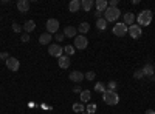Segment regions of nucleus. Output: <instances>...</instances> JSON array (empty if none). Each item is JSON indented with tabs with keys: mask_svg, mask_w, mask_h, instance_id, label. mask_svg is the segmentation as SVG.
<instances>
[{
	"mask_svg": "<svg viewBox=\"0 0 155 114\" xmlns=\"http://www.w3.org/2000/svg\"><path fill=\"white\" fill-rule=\"evenodd\" d=\"M120 16H121V11L118 9V8H107L106 11H104V19L107 20V22H116L120 19Z\"/></svg>",
	"mask_w": 155,
	"mask_h": 114,
	"instance_id": "nucleus-3",
	"label": "nucleus"
},
{
	"mask_svg": "<svg viewBox=\"0 0 155 114\" xmlns=\"http://www.w3.org/2000/svg\"><path fill=\"white\" fill-rule=\"evenodd\" d=\"M137 22L140 26H149L150 22H152V11L150 9H144V11H141L138 17H137Z\"/></svg>",
	"mask_w": 155,
	"mask_h": 114,
	"instance_id": "nucleus-1",
	"label": "nucleus"
},
{
	"mask_svg": "<svg viewBox=\"0 0 155 114\" xmlns=\"http://www.w3.org/2000/svg\"><path fill=\"white\" fill-rule=\"evenodd\" d=\"M113 34L116 37H124L127 34V26L123 23V22H118V23H115V26H113Z\"/></svg>",
	"mask_w": 155,
	"mask_h": 114,
	"instance_id": "nucleus-7",
	"label": "nucleus"
},
{
	"mask_svg": "<svg viewBox=\"0 0 155 114\" xmlns=\"http://www.w3.org/2000/svg\"><path fill=\"white\" fill-rule=\"evenodd\" d=\"M0 59L6 62V60L9 59V54H8V53H0Z\"/></svg>",
	"mask_w": 155,
	"mask_h": 114,
	"instance_id": "nucleus-33",
	"label": "nucleus"
},
{
	"mask_svg": "<svg viewBox=\"0 0 155 114\" xmlns=\"http://www.w3.org/2000/svg\"><path fill=\"white\" fill-rule=\"evenodd\" d=\"M95 6H96V11L104 12V11L109 8V2H107V0H96V2H95Z\"/></svg>",
	"mask_w": 155,
	"mask_h": 114,
	"instance_id": "nucleus-15",
	"label": "nucleus"
},
{
	"mask_svg": "<svg viewBox=\"0 0 155 114\" xmlns=\"http://www.w3.org/2000/svg\"><path fill=\"white\" fill-rule=\"evenodd\" d=\"M134 22H135V16L132 14V12H126V14H124V25H126V26H127V25H129V26H130V25H134Z\"/></svg>",
	"mask_w": 155,
	"mask_h": 114,
	"instance_id": "nucleus-19",
	"label": "nucleus"
},
{
	"mask_svg": "<svg viewBox=\"0 0 155 114\" xmlns=\"http://www.w3.org/2000/svg\"><path fill=\"white\" fill-rule=\"evenodd\" d=\"M88 29H90V25H88L87 22H82V23L79 25V28H78V31H79L82 35H84L85 32H88Z\"/></svg>",
	"mask_w": 155,
	"mask_h": 114,
	"instance_id": "nucleus-22",
	"label": "nucleus"
},
{
	"mask_svg": "<svg viewBox=\"0 0 155 114\" xmlns=\"http://www.w3.org/2000/svg\"><path fill=\"white\" fill-rule=\"evenodd\" d=\"M48 54L51 57H58L59 59L61 56H64V48L61 45H58V43H53V45L48 46Z\"/></svg>",
	"mask_w": 155,
	"mask_h": 114,
	"instance_id": "nucleus-5",
	"label": "nucleus"
},
{
	"mask_svg": "<svg viewBox=\"0 0 155 114\" xmlns=\"http://www.w3.org/2000/svg\"><path fill=\"white\" fill-rule=\"evenodd\" d=\"M102 14H104V12H101V11H96V12H95V16H96V20H98V19H102Z\"/></svg>",
	"mask_w": 155,
	"mask_h": 114,
	"instance_id": "nucleus-35",
	"label": "nucleus"
},
{
	"mask_svg": "<svg viewBox=\"0 0 155 114\" xmlns=\"http://www.w3.org/2000/svg\"><path fill=\"white\" fill-rule=\"evenodd\" d=\"M116 82H109V85H107V88H109V91H116Z\"/></svg>",
	"mask_w": 155,
	"mask_h": 114,
	"instance_id": "nucleus-31",
	"label": "nucleus"
},
{
	"mask_svg": "<svg viewBox=\"0 0 155 114\" xmlns=\"http://www.w3.org/2000/svg\"><path fill=\"white\" fill-rule=\"evenodd\" d=\"M87 45H88V40H87V37H85V35L79 34V35H76V37H74V45H73V46H74L76 49H85Z\"/></svg>",
	"mask_w": 155,
	"mask_h": 114,
	"instance_id": "nucleus-6",
	"label": "nucleus"
},
{
	"mask_svg": "<svg viewBox=\"0 0 155 114\" xmlns=\"http://www.w3.org/2000/svg\"><path fill=\"white\" fill-rule=\"evenodd\" d=\"M93 0H82V2H81V8L84 9V11H90V9H92L93 8Z\"/></svg>",
	"mask_w": 155,
	"mask_h": 114,
	"instance_id": "nucleus-20",
	"label": "nucleus"
},
{
	"mask_svg": "<svg viewBox=\"0 0 155 114\" xmlns=\"http://www.w3.org/2000/svg\"><path fill=\"white\" fill-rule=\"evenodd\" d=\"M73 111H74V112H78V114H81V112H84V111H85V108H84V105H82V103H74V105H73Z\"/></svg>",
	"mask_w": 155,
	"mask_h": 114,
	"instance_id": "nucleus-25",
	"label": "nucleus"
},
{
	"mask_svg": "<svg viewBox=\"0 0 155 114\" xmlns=\"http://www.w3.org/2000/svg\"><path fill=\"white\" fill-rule=\"evenodd\" d=\"M5 63H6V68L11 69V71H17V69L20 68V62H19L16 57H9Z\"/></svg>",
	"mask_w": 155,
	"mask_h": 114,
	"instance_id": "nucleus-9",
	"label": "nucleus"
},
{
	"mask_svg": "<svg viewBox=\"0 0 155 114\" xmlns=\"http://www.w3.org/2000/svg\"><path fill=\"white\" fill-rule=\"evenodd\" d=\"M85 114H87V112H85Z\"/></svg>",
	"mask_w": 155,
	"mask_h": 114,
	"instance_id": "nucleus-40",
	"label": "nucleus"
},
{
	"mask_svg": "<svg viewBox=\"0 0 155 114\" xmlns=\"http://www.w3.org/2000/svg\"><path fill=\"white\" fill-rule=\"evenodd\" d=\"M134 77H135V79H143L144 74H143V71H141V69H138V71L134 72Z\"/></svg>",
	"mask_w": 155,
	"mask_h": 114,
	"instance_id": "nucleus-30",
	"label": "nucleus"
},
{
	"mask_svg": "<svg viewBox=\"0 0 155 114\" xmlns=\"http://www.w3.org/2000/svg\"><path fill=\"white\" fill-rule=\"evenodd\" d=\"M54 39H56L58 42H62L64 39H65V35H64V34H59V32H58V34H54Z\"/></svg>",
	"mask_w": 155,
	"mask_h": 114,
	"instance_id": "nucleus-32",
	"label": "nucleus"
},
{
	"mask_svg": "<svg viewBox=\"0 0 155 114\" xmlns=\"http://www.w3.org/2000/svg\"><path fill=\"white\" fill-rule=\"evenodd\" d=\"M102 100H104L106 105H116L120 102V97H118V94H116L115 91L106 90L104 93H102Z\"/></svg>",
	"mask_w": 155,
	"mask_h": 114,
	"instance_id": "nucleus-2",
	"label": "nucleus"
},
{
	"mask_svg": "<svg viewBox=\"0 0 155 114\" xmlns=\"http://www.w3.org/2000/svg\"><path fill=\"white\" fill-rule=\"evenodd\" d=\"M95 91H96V93H104V91H106V85L102 83V82H98V83L95 85Z\"/></svg>",
	"mask_w": 155,
	"mask_h": 114,
	"instance_id": "nucleus-26",
	"label": "nucleus"
},
{
	"mask_svg": "<svg viewBox=\"0 0 155 114\" xmlns=\"http://www.w3.org/2000/svg\"><path fill=\"white\" fill-rule=\"evenodd\" d=\"M68 9H70V12H78L81 9V2L79 0H71L68 5Z\"/></svg>",
	"mask_w": 155,
	"mask_h": 114,
	"instance_id": "nucleus-18",
	"label": "nucleus"
},
{
	"mask_svg": "<svg viewBox=\"0 0 155 114\" xmlns=\"http://www.w3.org/2000/svg\"><path fill=\"white\" fill-rule=\"evenodd\" d=\"M22 42H30V34L25 32V34L22 35Z\"/></svg>",
	"mask_w": 155,
	"mask_h": 114,
	"instance_id": "nucleus-34",
	"label": "nucleus"
},
{
	"mask_svg": "<svg viewBox=\"0 0 155 114\" xmlns=\"http://www.w3.org/2000/svg\"><path fill=\"white\" fill-rule=\"evenodd\" d=\"M64 35H65V37H73V39H74V37L78 35V29L74 26H67L65 29H64Z\"/></svg>",
	"mask_w": 155,
	"mask_h": 114,
	"instance_id": "nucleus-17",
	"label": "nucleus"
},
{
	"mask_svg": "<svg viewBox=\"0 0 155 114\" xmlns=\"http://www.w3.org/2000/svg\"><path fill=\"white\" fill-rule=\"evenodd\" d=\"M73 91H74V93H82L81 86H74V88H73Z\"/></svg>",
	"mask_w": 155,
	"mask_h": 114,
	"instance_id": "nucleus-36",
	"label": "nucleus"
},
{
	"mask_svg": "<svg viewBox=\"0 0 155 114\" xmlns=\"http://www.w3.org/2000/svg\"><path fill=\"white\" fill-rule=\"evenodd\" d=\"M59 31V20L58 19H48L47 20V32L48 34H58Z\"/></svg>",
	"mask_w": 155,
	"mask_h": 114,
	"instance_id": "nucleus-4",
	"label": "nucleus"
},
{
	"mask_svg": "<svg viewBox=\"0 0 155 114\" xmlns=\"http://www.w3.org/2000/svg\"><path fill=\"white\" fill-rule=\"evenodd\" d=\"M96 28L98 29H106L107 28V20L106 19H98L96 20Z\"/></svg>",
	"mask_w": 155,
	"mask_h": 114,
	"instance_id": "nucleus-23",
	"label": "nucleus"
},
{
	"mask_svg": "<svg viewBox=\"0 0 155 114\" xmlns=\"http://www.w3.org/2000/svg\"><path fill=\"white\" fill-rule=\"evenodd\" d=\"M146 114H155V111H153V109H147Z\"/></svg>",
	"mask_w": 155,
	"mask_h": 114,
	"instance_id": "nucleus-37",
	"label": "nucleus"
},
{
	"mask_svg": "<svg viewBox=\"0 0 155 114\" xmlns=\"http://www.w3.org/2000/svg\"><path fill=\"white\" fill-rule=\"evenodd\" d=\"M16 6H17V9H19L20 12H28V9H30V2H28V0H19Z\"/></svg>",
	"mask_w": 155,
	"mask_h": 114,
	"instance_id": "nucleus-14",
	"label": "nucleus"
},
{
	"mask_svg": "<svg viewBox=\"0 0 155 114\" xmlns=\"http://www.w3.org/2000/svg\"><path fill=\"white\" fill-rule=\"evenodd\" d=\"M64 53H65V56H73L74 54V46L73 45H67L65 48H64Z\"/></svg>",
	"mask_w": 155,
	"mask_h": 114,
	"instance_id": "nucleus-24",
	"label": "nucleus"
},
{
	"mask_svg": "<svg viewBox=\"0 0 155 114\" xmlns=\"http://www.w3.org/2000/svg\"><path fill=\"white\" fill-rule=\"evenodd\" d=\"M153 71H155V65H153Z\"/></svg>",
	"mask_w": 155,
	"mask_h": 114,
	"instance_id": "nucleus-38",
	"label": "nucleus"
},
{
	"mask_svg": "<svg viewBox=\"0 0 155 114\" xmlns=\"http://www.w3.org/2000/svg\"><path fill=\"white\" fill-rule=\"evenodd\" d=\"M127 32L132 39H140L141 34H143V29H141L140 25H130V26L127 28Z\"/></svg>",
	"mask_w": 155,
	"mask_h": 114,
	"instance_id": "nucleus-8",
	"label": "nucleus"
},
{
	"mask_svg": "<svg viewBox=\"0 0 155 114\" xmlns=\"http://www.w3.org/2000/svg\"><path fill=\"white\" fill-rule=\"evenodd\" d=\"M22 29H23V28L20 26V25H19V23H16V22H14V23H12V31H14V32H20Z\"/></svg>",
	"mask_w": 155,
	"mask_h": 114,
	"instance_id": "nucleus-29",
	"label": "nucleus"
},
{
	"mask_svg": "<svg viewBox=\"0 0 155 114\" xmlns=\"http://www.w3.org/2000/svg\"><path fill=\"white\" fill-rule=\"evenodd\" d=\"M85 111H87V114H93L96 111V105L95 103H88L87 108H85Z\"/></svg>",
	"mask_w": 155,
	"mask_h": 114,
	"instance_id": "nucleus-27",
	"label": "nucleus"
},
{
	"mask_svg": "<svg viewBox=\"0 0 155 114\" xmlns=\"http://www.w3.org/2000/svg\"><path fill=\"white\" fill-rule=\"evenodd\" d=\"M70 80L71 82H74V83H79V82H82L84 80V72H81V71H73V72H70Z\"/></svg>",
	"mask_w": 155,
	"mask_h": 114,
	"instance_id": "nucleus-11",
	"label": "nucleus"
},
{
	"mask_svg": "<svg viewBox=\"0 0 155 114\" xmlns=\"http://www.w3.org/2000/svg\"><path fill=\"white\" fill-rule=\"evenodd\" d=\"M90 99H92V93H90L88 90H84L81 93V102L85 103V102H90Z\"/></svg>",
	"mask_w": 155,
	"mask_h": 114,
	"instance_id": "nucleus-21",
	"label": "nucleus"
},
{
	"mask_svg": "<svg viewBox=\"0 0 155 114\" xmlns=\"http://www.w3.org/2000/svg\"><path fill=\"white\" fill-rule=\"evenodd\" d=\"M95 77H96V74H95L93 71H88V72L84 74V79H87V80H93Z\"/></svg>",
	"mask_w": 155,
	"mask_h": 114,
	"instance_id": "nucleus-28",
	"label": "nucleus"
},
{
	"mask_svg": "<svg viewBox=\"0 0 155 114\" xmlns=\"http://www.w3.org/2000/svg\"><path fill=\"white\" fill-rule=\"evenodd\" d=\"M70 63H71V60H70V57H68V56L64 54V56H61V57H59V66H61L62 69H67V68L70 66Z\"/></svg>",
	"mask_w": 155,
	"mask_h": 114,
	"instance_id": "nucleus-13",
	"label": "nucleus"
},
{
	"mask_svg": "<svg viewBox=\"0 0 155 114\" xmlns=\"http://www.w3.org/2000/svg\"><path fill=\"white\" fill-rule=\"evenodd\" d=\"M23 31L25 32H27V34H30L31 31H34L36 29V23H34V20H27V22H25L23 23Z\"/></svg>",
	"mask_w": 155,
	"mask_h": 114,
	"instance_id": "nucleus-16",
	"label": "nucleus"
},
{
	"mask_svg": "<svg viewBox=\"0 0 155 114\" xmlns=\"http://www.w3.org/2000/svg\"><path fill=\"white\" fill-rule=\"evenodd\" d=\"M51 40H53V35L48 34V32H44V34L39 35V43L41 45H50Z\"/></svg>",
	"mask_w": 155,
	"mask_h": 114,
	"instance_id": "nucleus-12",
	"label": "nucleus"
},
{
	"mask_svg": "<svg viewBox=\"0 0 155 114\" xmlns=\"http://www.w3.org/2000/svg\"><path fill=\"white\" fill-rule=\"evenodd\" d=\"M141 71H143V74L146 75V77H149L150 80H155V71H153V66L150 65V63H146Z\"/></svg>",
	"mask_w": 155,
	"mask_h": 114,
	"instance_id": "nucleus-10",
	"label": "nucleus"
},
{
	"mask_svg": "<svg viewBox=\"0 0 155 114\" xmlns=\"http://www.w3.org/2000/svg\"><path fill=\"white\" fill-rule=\"evenodd\" d=\"M0 20H2V17H0Z\"/></svg>",
	"mask_w": 155,
	"mask_h": 114,
	"instance_id": "nucleus-39",
	"label": "nucleus"
}]
</instances>
